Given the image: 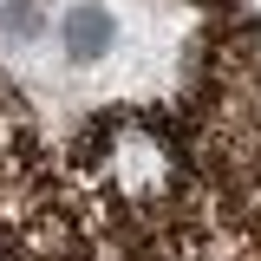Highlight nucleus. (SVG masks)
<instances>
[{
  "mask_svg": "<svg viewBox=\"0 0 261 261\" xmlns=\"http://www.w3.org/2000/svg\"><path fill=\"white\" fill-rule=\"evenodd\" d=\"M59 39H65V53H72V59H105V53L118 46V13H111V7H98V0H79V7H65Z\"/></svg>",
  "mask_w": 261,
  "mask_h": 261,
  "instance_id": "f257e3e1",
  "label": "nucleus"
},
{
  "mask_svg": "<svg viewBox=\"0 0 261 261\" xmlns=\"http://www.w3.org/2000/svg\"><path fill=\"white\" fill-rule=\"evenodd\" d=\"M39 27H46L39 0H0V33L7 39H39Z\"/></svg>",
  "mask_w": 261,
  "mask_h": 261,
  "instance_id": "f03ea898",
  "label": "nucleus"
}]
</instances>
